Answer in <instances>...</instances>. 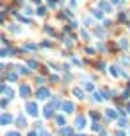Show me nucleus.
I'll return each instance as SVG.
<instances>
[{"mask_svg":"<svg viewBox=\"0 0 130 136\" xmlns=\"http://www.w3.org/2000/svg\"><path fill=\"white\" fill-rule=\"evenodd\" d=\"M11 52H13L11 49H2V50H0V57H4V56H11Z\"/></svg>","mask_w":130,"mask_h":136,"instance_id":"10","label":"nucleus"},{"mask_svg":"<svg viewBox=\"0 0 130 136\" xmlns=\"http://www.w3.org/2000/svg\"><path fill=\"white\" fill-rule=\"evenodd\" d=\"M93 14H94L96 18H103V14H102V13H100L98 9H93Z\"/></svg>","mask_w":130,"mask_h":136,"instance_id":"16","label":"nucleus"},{"mask_svg":"<svg viewBox=\"0 0 130 136\" xmlns=\"http://www.w3.org/2000/svg\"><path fill=\"white\" fill-rule=\"evenodd\" d=\"M5 136H20V133H16V131H11V133H7Z\"/></svg>","mask_w":130,"mask_h":136,"instance_id":"22","label":"nucleus"},{"mask_svg":"<svg viewBox=\"0 0 130 136\" xmlns=\"http://www.w3.org/2000/svg\"><path fill=\"white\" fill-rule=\"evenodd\" d=\"M100 7H102V9H105V11H110V6H109V4H105V2H100Z\"/></svg>","mask_w":130,"mask_h":136,"instance_id":"15","label":"nucleus"},{"mask_svg":"<svg viewBox=\"0 0 130 136\" xmlns=\"http://www.w3.org/2000/svg\"><path fill=\"white\" fill-rule=\"evenodd\" d=\"M27 136H38V134H36V133H29Z\"/></svg>","mask_w":130,"mask_h":136,"instance_id":"27","label":"nucleus"},{"mask_svg":"<svg viewBox=\"0 0 130 136\" xmlns=\"http://www.w3.org/2000/svg\"><path fill=\"white\" fill-rule=\"evenodd\" d=\"M16 68H20V74H23V75H27V74H29V70H27L25 66H16Z\"/></svg>","mask_w":130,"mask_h":136,"instance_id":"17","label":"nucleus"},{"mask_svg":"<svg viewBox=\"0 0 130 136\" xmlns=\"http://www.w3.org/2000/svg\"><path fill=\"white\" fill-rule=\"evenodd\" d=\"M71 133H73L71 127H62V129H61V134H64V136H70Z\"/></svg>","mask_w":130,"mask_h":136,"instance_id":"8","label":"nucleus"},{"mask_svg":"<svg viewBox=\"0 0 130 136\" xmlns=\"http://www.w3.org/2000/svg\"><path fill=\"white\" fill-rule=\"evenodd\" d=\"M105 113H107V117H109V118H118V113H116L114 109H107Z\"/></svg>","mask_w":130,"mask_h":136,"instance_id":"9","label":"nucleus"},{"mask_svg":"<svg viewBox=\"0 0 130 136\" xmlns=\"http://www.w3.org/2000/svg\"><path fill=\"white\" fill-rule=\"evenodd\" d=\"M20 93H21V97H29V93H30V88L27 86V84H23V86L20 88Z\"/></svg>","mask_w":130,"mask_h":136,"instance_id":"6","label":"nucleus"},{"mask_svg":"<svg viewBox=\"0 0 130 136\" xmlns=\"http://www.w3.org/2000/svg\"><path fill=\"white\" fill-rule=\"evenodd\" d=\"M29 66L30 68H36V66H38V63H36V61H29Z\"/></svg>","mask_w":130,"mask_h":136,"instance_id":"24","label":"nucleus"},{"mask_svg":"<svg viewBox=\"0 0 130 136\" xmlns=\"http://www.w3.org/2000/svg\"><path fill=\"white\" fill-rule=\"evenodd\" d=\"M2 91H4V93H5V95H7V97H13V95H14V93H13V90H11V88H4V90H2Z\"/></svg>","mask_w":130,"mask_h":136,"instance_id":"12","label":"nucleus"},{"mask_svg":"<svg viewBox=\"0 0 130 136\" xmlns=\"http://www.w3.org/2000/svg\"><path fill=\"white\" fill-rule=\"evenodd\" d=\"M84 125H86V118L79 115V117L75 118V127H77V129H82Z\"/></svg>","mask_w":130,"mask_h":136,"instance_id":"3","label":"nucleus"},{"mask_svg":"<svg viewBox=\"0 0 130 136\" xmlns=\"http://www.w3.org/2000/svg\"><path fill=\"white\" fill-rule=\"evenodd\" d=\"M127 109H128V113H130V104H128V106H127Z\"/></svg>","mask_w":130,"mask_h":136,"instance_id":"28","label":"nucleus"},{"mask_svg":"<svg viewBox=\"0 0 130 136\" xmlns=\"http://www.w3.org/2000/svg\"><path fill=\"white\" fill-rule=\"evenodd\" d=\"M27 113H29V115H32V117H36V115H38V106H36V104H34V102H27Z\"/></svg>","mask_w":130,"mask_h":136,"instance_id":"1","label":"nucleus"},{"mask_svg":"<svg viewBox=\"0 0 130 136\" xmlns=\"http://www.w3.org/2000/svg\"><path fill=\"white\" fill-rule=\"evenodd\" d=\"M120 47H121V49H128V41H127V39H121Z\"/></svg>","mask_w":130,"mask_h":136,"instance_id":"14","label":"nucleus"},{"mask_svg":"<svg viewBox=\"0 0 130 136\" xmlns=\"http://www.w3.org/2000/svg\"><path fill=\"white\" fill-rule=\"evenodd\" d=\"M62 109H64L66 113H71V111H73V104H71V102H64V104H62Z\"/></svg>","mask_w":130,"mask_h":136,"instance_id":"7","label":"nucleus"},{"mask_svg":"<svg viewBox=\"0 0 130 136\" xmlns=\"http://www.w3.org/2000/svg\"><path fill=\"white\" fill-rule=\"evenodd\" d=\"M93 131H102V127H100V124H96V122H94V124H93Z\"/></svg>","mask_w":130,"mask_h":136,"instance_id":"19","label":"nucleus"},{"mask_svg":"<svg viewBox=\"0 0 130 136\" xmlns=\"http://www.w3.org/2000/svg\"><path fill=\"white\" fill-rule=\"evenodd\" d=\"M36 95H38V98H41V100H45V98H48V97H50V91H48L46 88H39Z\"/></svg>","mask_w":130,"mask_h":136,"instance_id":"2","label":"nucleus"},{"mask_svg":"<svg viewBox=\"0 0 130 136\" xmlns=\"http://www.w3.org/2000/svg\"><path fill=\"white\" fill-rule=\"evenodd\" d=\"M73 93L77 95V98H84V93H82V90H79V88H77V90H73Z\"/></svg>","mask_w":130,"mask_h":136,"instance_id":"13","label":"nucleus"},{"mask_svg":"<svg viewBox=\"0 0 130 136\" xmlns=\"http://www.w3.org/2000/svg\"><path fill=\"white\" fill-rule=\"evenodd\" d=\"M120 127H127V122H125V120H120Z\"/></svg>","mask_w":130,"mask_h":136,"instance_id":"26","label":"nucleus"},{"mask_svg":"<svg viewBox=\"0 0 130 136\" xmlns=\"http://www.w3.org/2000/svg\"><path fill=\"white\" fill-rule=\"evenodd\" d=\"M91 117L94 118V120H98V118H100V115H98V113H94V111H91Z\"/></svg>","mask_w":130,"mask_h":136,"instance_id":"23","label":"nucleus"},{"mask_svg":"<svg viewBox=\"0 0 130 136\" xmlns=\"http://www.w3.org/2000/svg\"><path fill=\"white\" fill-rule=\"evenodd\" d=\"M55 120H57V124H59V125H64V122H66L62 117H55Z\"/></svg>","mask_w":130,"mask_h":136,"instance_id":"18","label":"nucleus"},{"mask_svg":"<svg viewBox=\"0 0 130 136\" xmlns=\"http://www.w3.org/2000/svg\"><path fill=\"white\" fill-rule=\"evenodd\" d=\"M61 102H59V98H54V100H52V106H59Z\"/></svg>","mask_w":130,"mask_h":136,"instance_id":"25","label":"nucleus"},{"mask_svg":"<svg viewBox=\"0 0 130 136\" xmlns=\"http://www.w3.org/2000/svg\"><path fill=\"white\" fill-rule=\"evenodd\" d=\"M13 122V117L11 115H0V124L5 125V124H11Z\"/></svg>","mask_w":130,"mask_h":136,"instance_id":"4","label":"nucleus"},{"mask_svg":"<svg viewBox=\"0 0 130 136\" xmlns=\"http://www.w3.org/2000/svg\"><path fill=\"white\" fill-rule=\"evenodd\" d=\"M79 136H82V134H79Z\"/></svg>","mask_w":130,"mask_h":136,"instance_id":"29","label":"nucleus"},{"mask_svg":"<svg viewBox=\"0 0 130 136\" xmlns=\"http://www.w3.org/2000/svg\"><path fill=\"white\" fill-rule=\"evenodd\" d=\"M110 74H112V75H114V77H118V74H120V72H118V70H116V68L112 66V68H110Z\"/></svg>","mask_w":130,"mask_h":136,"instance_id":"20","label":"nucleus"},{"mask_svg":"<svg viewBox=\"0 0 130 136\" xmlns=\"http://www.w3.org/2000/svg\"><path fill=\"white\" fill-rule=\"evenodd\" d=\"M18 124H20V127H27V122H25V118L23 117H18V120H16Z\"/></svg>","mask_w":130,"mask_h":136,"instance_id":"11","label":"nucleus"},{"mask_svg":"<svg viewBox=\"0 0 130 136\" xmlns=\"http://www.w3.org/2000/svg\"><path fill=\"white\" fill-rule=\"evenodd\" d=\"M45 13H46V9H45V7H39V9H38V14H41V16H43Z\"/></svg>","mask_w":130,"mask_h":136,"instance_id":"21","label":"nucleus"},{"mask_svg":"<svg viewBox=\"0 0 130 136\" xmlns=\"http://www.w3.org/2000/svg\"><path fill=\"white\" fill-rule=\"evenodd\" d=\"M43 117H45V118H50V117H54V109H52L50 106H46L45 109H43Z\"/></svg>","mask_w":130,"mask_h":136,"instance_id":"5","label":"nucleus"}]
</instances>
